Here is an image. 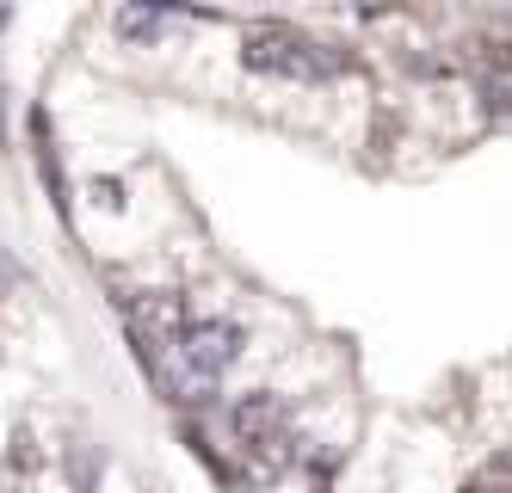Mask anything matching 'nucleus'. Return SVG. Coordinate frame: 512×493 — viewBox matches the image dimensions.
<instances>
[{"label":"nucleus","mask_w":512,"mask_h":493,"mask_svg":"<svg viewBox=\"0 0 512 493\" xmlns=\"http://www.w3.org/2000/svg\"><path fill=\"white\" fill-rule=\"evenodd\" d=\"M38 463H44L38 432H31V426H13V432H7V475L31 481V475H38Z\"/></svg>","instance_id":"obj_5"},{"label":"nucleus","mask_w":512,"mask_h":493,"mask_svg":"<svg viewBox=\"0 0 512 493\" xmlns=\"http://www.w3.org/2000/svg\"><path fill=\"white\" fill-rule=\"evenodd\" d=\"M241 62L253 74H278V81H321V74L346 68V56L334 44H315V37H303L297 25H247Z\"/></svg>","instance_id":"obj_2"},{"label":"nucleus","mask_w":512,"mask_h":493,"mask_svg":"<svg viewBox=\"0 0 512 493\" xmlns=\"http://www.w3.org/2000/svg\"><path fill=\"white\" fill-rule=\"evenodd\" d=\"M87 192H93V204H99V210H124V198H130V192H124L118 179H93Z\"/></svg>","instance_id":"obj_8"},{"label":"nucleus","mask_w":512,"mask_h":493,"mask_svg":"<svg viewBox=\"0 0 512 493\" xmlns=\"http://www.w3.org/2000/svg\"><path fill=\"white\" fill-rule=\"evenodd\" d=\"M457 493H512V457H494L475 481H463Z\"/></svg>","instance_id":"obj_7"},{"label":"nucleus","mask_w":512,"mask_h":493,"mask_svg":"<svg viewBox=\"0 0 512 493\" xmlns=\"http://www.w3.org/2000/svg\"><path fill=\"white\" fill-rule=\"evenodd\" d=\"M0 493H31V481H19V475H7V481H0Z\"/></svg>","instance_id":"obj_9"},{"label":"nucleus","mask_w":512,"mask_h":493,"mask_svg":"<svg viewBox=\"0 0 512 493\" xmlns=\"http://www.w3.org/2000/svg\"><path fill=\"white\" fill-rule=\"evenodd\" d=\"M124 321H130V333H136V346H142V358H161L167 346H179V333H186L192 321H186V296H173V290H142V296H130L124 302Z\"/></svg>","instance_id":"obj_3"},{"label":"nucleus","mask_w":512,"mask_h":493,"mask_svg":"<svg viewBox=\"0 0 512 493\" xmlns=\"http://www.w3.org/2000/svg\"><path fill=\"white\" fill-rule=\"evenodd\" d=\"M229 432L260 457L266 444H278L284 432H290V420H284V401L278 395H241L235 407H229Z\"/></svg>","instance_id":"obj_4"},{"label":"nucleus","mask_w":512,"mask_h":493,"mask_svg":"<svg viewBox=\"0 0 512 493\" xmlns=\"http://www.w3.org/2000/svg\"><path fill=\"white\" fill-rule=\"evenodd\" d=\"M241 358V327L235 321H192L179 333V346H167L149 370L161 376V389L173 401H204L216 389V376Z\"/></svg>","instance_id":"obj_1"},{"label":"nucleus","mask_w":512,"mask_h":493,"mask_svg":"<svg viewBox=\"0 0 512 493\" xmlns=\"http://www.w3.org/2000/svg\"><path fill=\"white\" fill-rule=\"evenodd\" d=\"M161 31H167V13H149V7H124L118 13V37H130V44H155Z\"/></svg>","instance_id":"obj_6"}]
</instances>
